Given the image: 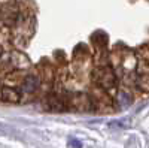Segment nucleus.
I'll return each instance as SVG.
<instances>
[{
  "instance_id": "obj_6",
  "label": "nucleus",
  "mask_w": 149,
  "mask_h": 148,
  "mask_svg": "<svg viewBox=\"0 0 149 148\" xmlns=\"http://www.w3.org/2000/svg\"><path fill=\"white\" fill-rule=\"evenodd\" d=\"M2 54H3V49H2V46H0V57H2Z\"/></svg>"
},
{
  "instance_id": "obj_2",
  "label": "nucleus",
  "mask_w": 149,
  "mask_h": 148,
  "mask_svg": "<svg viewBox=\"0 0 149 148\" xmlns=\"http://www.w3.org/2000/svg\"><path fill=\"white\" fill-rule=\"evenodd\" d=\"M19 91L17 88H12V87H3L2 88V99L5 102H12V103H15L19 100Z\"/></svg>"
},
{
  "instance_id": "obj_5",
  "label": "nucleus",
  "mask_w": 149,
  "mask_h": 148,
  "mask_svg": "<svg viewBox=\"0 0 149 148\" xmlns=\"http://www.w3.org/2000/svg\"><path fill=\"white\" fill-rule=\"evenodd\" d=\"M137 87L142 91H148L149 93V72H145L142 75H139L137 78Z\"/></svg>"
},
{
  "instance_id": "obj_3",
  "label": "nucleus",
  "mask_w": 149,
  "mask_h": 148,
  "mask_svg": "<svg viewBox=\"0 0 149 148\" xmlns=\"http://www.w3.org/2000/svg\"><path fill=\"white\" fill-rule=\"evenodd\" d=\"M46 108L49 111H63L66 108V103H64L63 99H60L58 96H48Z\"/></svg>"
},
{
  "instance_id": "obj_1",
  "label": "nucleus",
  "mask_w": 149,
  "mask_h": 148,
  "mask_svg": "<svg viewBox=\"0 0 149 148\" xmlns=\"http://www.w3.org/2000/svg\"><path fill=\"white\" fill-rule=\"evenodd\" d=\"M93 78H94V82L98 84L104 90L115 88V85H116V76L110 67H98L94 72Z\"/></svg>"
},
{
  "instance_id": "obj_4",
  "label": "nucleus",
  "mask_w": 149,
  "mask_h": 148,
  "mask_svg": "<svg viewBox=\"0 0 149 148\" xmlns=\"http://www.w3.org/2000/svg\"><path fill=\"white\" fill-rule=\"evenodd\" d=\"M37 85H39V79H37L34 75H29L26 79H24V82H22V91L33 93V91H36Z\"/></svg>"
}]
</instances>
